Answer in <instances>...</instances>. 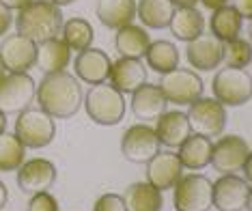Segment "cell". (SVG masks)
Wrapping results in <instances>:
<instances>
[{
  "label": "cell",
  "instance_id": "obj_1",
  "mask_svg": "<svg viewBox=\"0 0 252 211\" xmlns=\"http://www.w3.org/2000/svg\"><path fill=\"white\" fill-rule=\"evenodd\" d=\"M37 104L54 119H71L84 104L82 87L78 78L63 71L43 73L41 84L37 87Z\"/></svg>",
  "mask_w": 252,
  "mask_h": 211
},
{
  "label": "cell",
  "instance_id": "obj_2",
  "mask_svg": "<svg viewBox=\"0 0 252 211\" xmlns=\"http://www.w3.org/2000/svg\"><path fill=\"white\" fill-rule=\"evenodd\" d=\"M15 30L18 35L32 39L37 45L48 39L61 37L63 11L52 0H32L15 15Z\"/></svg>",
  "mask_w": 252,
  "mask_h": 211
},
{
  "label": "cell",
  "instance_id": "obj_3",
  "mask_svg": "<svg viewBox=\"0 0 252 211\" xmlns=\"http://www.w3.org/2000/svg\"><path fill=\"white\" fill-rule=\"evenodd\" d=\"M84 110L91 121L97 125H117L125 117V99L123 93L112 84H95L84 97Z\"/></svg>",
  "mask_w": 252,
  "mask_h": 211
},
{
  "label": "cell",
  "instance_id": "obj_4",
  "mask_svg": "<svg viewBox=\"0 0 252 211\" xmlns=\"http://www.w3.org/2000/svg\"><path fill=\"white\" fill-rule=\"evenodd\" d=\"M54 117H50L41 108H26L15 121V136L26 149H43L54 140Z\"/></svg>",
  "mask_w": 252,
  "mask_h": 211
},
{
  "label": "cell",
  "instance_id": "obj_5",
  "mask_svg": "<svg viewBox=\"0 0 252 211\" xmlns=\"http://www.w3.org/2000/svg\"><path fill=\"white\" fill-rule=\"evenodd\" d=\"M177 211H209L214 207V183L205 175H186L173 187Z\"/></svg>",
  "mask_w": 252,
  "mask_h": 211
},
{
  "label": "cell",
  "instance_id": "obj_6",
  "mask_svg": "<svg viewBox=\"0 0 252 211\" xmlns=\"http://www.w3.org/2000/svg\"><path fill=\"white\" fill-rule=\"evenodd\" d=\"M37 95V84L28 71H7L0 78V110L4 115L31 108Z\"/></svg>",
  "mask_w": 252,
  "mask_h": 211
},
{
  "label": "cell",
  "instance_id": "obj_7",
  "mask_svg": "<svg viewBox=\"0 0 252 211\" xmlns=\"http://www.w3.org/2000/svg\"><path fill=\"white\" fill-rule=\"evenodd\" d=\"M158 84L162 89L166 101L175 106H190L205 93V84L198 73L192 69H179V67L164 73Z\"/></svg>",
  "mask_w": 252,
  "mask_h": 211
},
{
  "label": "cell",
  "instance_id": "obj_8",
  "mask_svg": "<svg viewBox=\"0 0 252 211\" xmlns=\"http://www.w3.org/2000/svg\"><path fill=\"white\" fill-rule=\"evenodd\" d=\"M214 97L222 106H244L252 99V76L246 69H220L211 80Z\"/></svg>",
  "mask_w": 252,
  "mask_h": 211
},
{
  "label": "cell",
  "instance_id": "obj_9",
  "mask_svg": "<svg viewBox=\"0 0 252 211\" xmlns=\"http://www.w3.org/2000/svg\"><path fill=\"white\" fill-rule=\"evenodd\" d=\"M194 134L218 138L226 127V110L216 97H200L186 112Z\"/></svg>",
  "mask_w": 252,
  "mask_h": 211
},
{
  "label": "cell",
  "instance_id": "obj_10",
  "mask_svg": "<svg viewBox=\"0 0 252 211\" xmlns=\"http://www.w3.org/2000/svg\"><path fill=\"white\" fill-rule=\"evenodd\" d=\"M159 140L151 125L138 123L125 129L121 138V153L127 162L134 164H147L156 153H159Z\"/></svg>",
  "mask_w": 252,
  "mask_h": 211
},
{
  "label": "cell",
  "instance_id": "obj_11",
  "mask_svg": "<svg viewBox=\"0 0 252 211\" xmlns=\"http://www.w3.org/2000/svg\"><path fill=\"white\" fill-rule=\"evenodd\" d=\"M250 147L242 136H224L211 147V166L222 175H235L244 168Z\"/></svg>",
  "mask_w": 252,
  "mask_h": 211
},
{
  "label": "cell",
  "instance_id": "obj_12",
  "mask_svg": "<svg viewBox=\"0 0 252 211\" xmlns=\"http://www.w3.org/2000/svg\"><path fill=\"white\" fill-rule=\"evenodd\" d=\"M188 62L198 71H214L224 59V41L211 32H200L196 39L188 41Z\"/></svg>",
  "mask_w": 252,
  "mask_h": 211
},
{
  "label": "cell",
  "instance_id": "obj_13",
  "mask_svg": "<svg viewBox=\"0 0 252 211\" xmlns=\"http://www.w3.org/2000/svg\"><path fill=\"white\" fill-rule=\"evenodd\" d=\"M0 60L7 71H28L37 60V43L24 35H7L0 43Z\"/></svg>",
  "mask_w": 252,
  "mask_h": 211
},
{
  "label": "cell",
  "instance_id": "obj_14",
  "mask_svg": "<svg viewBox=\"0 0 252 211\" xmlns=\"http://www.w3.org/2000/svg\"><path fill=\"white\" fill-rule=\"evenodd\" d=\"M56 181V166L50 159L35 157L28 159L18 168V185L24 194H39L48 192Z\"/></svg>",
  "mask_w": 252,
  "mask_h": 211
},
{
  "label": "cell",
  "instance_id": "obj_15",
  "mask_svg": "<svg viewBox=\"0 0 252 211\" xmlns=\"http://www.w3.org/2000/svg\"><path fill=\"white\" fill-rule=\"evenodd\" d=\"M250 185L237 175H222L214 183V207L218 211H244Z\"/></svg>",
  "mask_w": 252,
  "mask_h": 211
},
{
  "label": "cell",
  "instance_id": "obj_16",
  "mask_svg": "<svg viewBox=\"0 0 252 211\" xmlns=\"http://www.w3.org/2000/svg\"><path fill=\"white\" fill-rule=\"evenodd\" d=\"M183 177L181 159L173 151H159L147 162V181L153 187L162 190H173L175 183Z\"/></svg>",
  "mask_w": 252,
  "mask_h": 211
},
{
  "label": "cell",
  "instance_id": "obj_17",
  "mask_svg": "<svg viewBox=\"0 0 252 211\" xmlns=\"http://www.w3.org/2000/svg\"><path fill=\"white\" fill-rule=\"evenodd\" d=\"M76 67V76L82 80V82L91 84H104L108 78H110V67L112 60L104 50L99 48H87L82 52H78V59L73 62Z\"/></svg>",
  "mask_w": 252,
  "mask_h": 211
},
{
  "label": "cell",
  "instance_id": "obj_18",
  "mask_svg": "<svg viewBox=\"0 0 252 211\" xmlns=\"http://www.w3.org/2000/svg\"><path fill=\"white\" fill-rule=\"evenodd\" d=\"M156 134H158L159 145L168 147V149H179L188 136L192 134L188 115L181 110H166L164 115L158 117Z\"/></svg>",
  "mask_w": 252,
  "mask_h": 211
},
{
  "label": "cell",
  "instance_id": "obj_19",
  "mask_svg": "<svg viewBox=\"0 0 252 211\" xmlns=\"http://www.w3.org/2000/svg\"><path fill=\"white\" fill-rule=\"evenodd\" d=\"M166 106L168 101H166L159 84L145 82L140 89L131 93V112L140 121H158V117L166 112Z\"/></svg>",
  "mask_w": 252,
  "mask_h": 211
},
{
  "label": "cell",
  "instance_id": "obj_20",
  "mask_svg": "<svg viewBox=\"0 0 252 211\" xmlns=\"http://www.w3.org/2000/svg\"><path fill=\"white\" fill-rule=\"evenodd\" d=\"M147 82V69L140 59H125L121 56L119 60L112 62L110 67V84L121 93H134Z\"/></svg>",
  "mask_w": 252,
  "mask_h": 211
},
{
  "label": "cell",
  "instance_id": "obj_21",
  "mask_svg": "<svg viewBox=\"0 0 252 211\" xmlns=\"http://www.w3.org/2000/svg\"><path fill=\"white\" fill-rule=\"evenodd\" d=\"M69 60H71V48L63 41L61 37L48 39V41H43V43L37 45V60H35V65L43 73H54V71L67 69Z\"/></svg>",
  "mask_w": 252,
  "mask_h": 211
},
{
  "label": "cell",
  "instance_id": "obj_22",
  "mask_svg": "<svg viewBox=\"0 0 252 211\" xmlns=\"http://www.w3.org/2000/svg\"><path fill=\"white\" fill-rule=\"evenodd\" d=\"M95 13L106 28H123L134 24L136 18V0H97Z\"/></svg>",
  "mask_w": 252,
  "mask_h": 211
},
{
  "label": "cell",
  "instance_id": "obj_23",
  "mask_svg": "<svg viewBox=\"0 0 252 211\" xmlns=\"http://www.w3.org/2000/svg\"><path fill=\"white\" fill-rule=\"evenodd\" d=\"M168 28L175 39L192 41L200 32H205V18L196 7H175Z\"/></svg>",
  "mask_w": 252,
  "mask_h": 211
},
{
  "label": "cell",
  "instance_id": "obj_24",
  "mask_svg": "<svg viewBox=\"0 0 252 211\" xmlns=\"http://www.w3.org/2000/svg\"><path fill=\"white\" fill-rule=\"evenodd\" d=\"M211 147H214V142L207 136L190 134L177 153L181 159V166L188 170H203L211 162Z\"/></svg>",
  "mask_w": 252,
  "mask_h": 211
},
{
  "label": "cell",
  "instance_id": "obj_25",
  "mask_svg": "<svg viewBox=\"0 0 252 211\" xmlns=\"http://www.w3.org/2000/svg\"><path fill=\"white\" fill-rule=\"evenodd\" d=\"M149 43H151L149 32L134 24L119 28L117 35H114V48L125 59H142L149 50Z\"/></svg>",
  "mask_w": 252,
  "mask_h": 211
},
{
  "label": "cell",
  "instance_id": "obj_26",
  "mask_svg": "<svg viewBox=\"0 0 252 211\" xmlns=\"http://www.w3.org/2000/svg\"><path fill=\"white\" fill-rule=\"evenodd\" d=\"M125 211H159L164 205L162 192L153 187L149 181L131 183L123 194Z\"/></svg>",
  "mask_w": 252,
  "mask_h": 211
},
{
  "label": "cell",
  "instance_id": "obj_27",
  "mask_svg": "<svg viewBox=\"0 0 252 211\" xmlns=\"http://www.w3.org/2000/svg\"><path fill=\"white\" fill-rule=\"evenodd\" d=\"M145 59H147L149 69L164 76V73L179 67V50L175 48V43L166 41V39H158V41L149 43Z\"/></svg>",
  "mask_w": 252,
  "mask_h": 211
},
{
  "label": "cell",
  "instance_id": "obj_28",
  "mask_svg": "<svg viewBox=\"0 0 252 211\" xmlns=\"http://www.w3.org/2000/svg\"><path fill=\"white\" fill-rule=\"evenodd\" d=\"M173 11L175 7L170 0H138L136 2V18L147 28H153V30L168 26Z\"/></svg>",
  "mask_w": 252,
  "mask_h": 211
},
{
  "label": "cell",
  "instance_id": "obj_29",
  "mask_svg": "<svg viewBox=\"0 0 252 211\" xmlns=\"http://www.w3.org/2000/svg\"><path fill=\"white\" fill-rule=\"evenodd\" d=\"M242 15L235 11V7L231 4H224V7L216 9L214 15L209 20V26H211V35H216L220 41H233V39L239 37L242 32Z\"/></svg>",
  "mask_w": 252,
  "mask_h": 211
},
{
  "label": "cell",
  "instance_id": "obj_30",
  "mask_svg": "<svg viewBox=\"0 0 252 211\" xmlns=\"http://www.w3.org/2000/svg\"><path fill=\"white\" fill-rule=\"evenodd\" d=\"M93 26L82 18H71L63 22L61 28V39L71 48V52H82V50L91 48L93 43Z\"/></svg>",
  "mask_w": 252,
  "mask_h": 211
},
{
  "label": "cell",
  "instance_id": "obj_31",
  "mask_svg": "<svg viewBox=\"0 0 252 211\" xmlns=\"http://www.w3.org/2000/svg\"><path fill=\"white\" fill-rule=\"evenodd\" d=\"M26 147L15 134H0V173L18 170L24 164Z\"/></svg>",
  "mask_w": 252,
  "mask_h": 211
},
{
  "label": "cell",
  "instance_id": "obj_32",
  "mask_svg": "<svg viewBox=\"0 0 252 211\" xmlns=\"http://www.w3.org/2000/svg\"><path fill=\"white\" fill-rule=\"evenodd\" d=\"M222 62H226V67H233V69H246L252 62V43L242 37L226 41Z\"/></svg>",
  "mask_w": 252,
  "mask_h": 211
},
{
  "label": "cell",
  "instance_id": "obj_33",
  "mask_svg": "<svg viewBox=\"0 0 252 211\" xmlns=\"http://www.w3.org/2000/svg\"><path fill=\"white\" fill-rule=\"evenodd\" d=\"M26 211H59V203L50 192H39L31 196Z\"/></svg>",
  "mask_w": 252,
  "mask_h": 211
},
{
  "label": "cell",
  "instance_id": "obj_34",
  "mask_svg": "<svg viewBox=\"0 0 252 211\" xmlns=\"http://www.w3.org/2000/svg\"><path fill=\"white\" fill-rule=\"evenodd\" d=\"M93 211H125L123 196H119V194H101L95 201Z\"/></svg>",
  "mask_w": 252,
  "mask_h": 211
},
{
  "label": "cell",
  "instance_id": "obj_35",
  "mask_svg": "<svg viewBox=\"0 0 252 211\" xmlns=\"http://www.w3.org/2000/svg\"><path fill=\"white\" fill-rule=\"evenodd\" d=\"M13 20L15 18H13V13H11V9L4 7V4L0 2V37L9 32V28H11V24H13Z\"/></svg>",
  "mask_w": 252,
  "mask_h": 211
},
{
  "label": "cell",
  "instance_id": "obj_36",
  "mask_svg": "<svg viewBox=\"0 0 252 211\" xmlns=\"http://www.w3.org/2000/svg\"><path fill=\"white\" fill-rule=\"evenodd\" d=\"M231 7H235L242 20H252V0H231Z\"/></svg>",
  "mask_w": 252,
  "mask_h": 211
},
{
  "label": "cell",
  "instance_id": "obj_37",
  "mask_svg": "<svg viewBox=\"0 0 252 211\" xmlns=\"http://www.w3.org/2000/svg\"><path fill=\"white\" fill-rule=\"evenodd\" d=\"M0 2H2L4 7H9L11 11H13V9L20 11V9H24L28 2H32V0H0Z\"/></svg>",
  "mask_w": 252,
  "mask_h": 211
},
{
  "label": "cell",
  "instance_id": "obj_38",
  "mask_svg": "<svg viewBox=\"0 0 252 211\" xmlns=\"http://www.w3.org/2000/svg\"><path fill=\"white\" fill-rule=\"evenodd\" d=\"M242 170H244V175H246V181H250V183H252V151L248 153V157H246Z\"/></svg>",
  "mask_w": 252,
  "mask_h": 211
},
{
  "label": "cell",
  "instance_id": "obj_39",
  "mask_svg": "<svg viewBox=\"0 0 252 211\" xmlns=\"http://www.w3.org/2000/svg\"><path fill=\"white\" fill-rule=\"evenodd\" d=\"M200 2L205 4L207 9H211V11H216V9H220V7H224V4L228 2V0H200Z\"/></svg>",
  "mask_w": 252,
  "mask_h": 211
},
{
  "label": "cell",
  "instance_id": "obj_40",
  "mask_svg": "<svg viewBox=\"0 0 252 211\" xmlns=\"http://www.w3.org/2000/svg\"><path fill=\"white\" fill-rule=\"evenodd\" d=\"M173 7H196L200 0H170Z\"/></svg>",
  "mask_w": 252,
  "mask_h": 211
},
{
  "label": "cell",
  "instance_id": "obj_41",
  "mask_svg": "<svg viewBox=\"0 0 252 211\" xmlns=\"http://www.w3.org/2000/svg\"><path fill=\"white\" fill-rule=\"evenodd\" d=\"M7 198H9V194H7V185L0 181V209L7 205Z\"/></svg>",
  "mask_w": 252,
  "mask_h": 211
},
{
  "label": "cell",
  "instance_id": "obj_42",
  "mask_svg": "<svg viewBox=\"0 0 252 211\" xmlns=\"http://www.w3.org/2000/svg\"><path fill=\"white\" fill-rule=\"evenodd\" d=\"M4 127H7V115H4V112L0 110V134L4 132Z\"/></svg>",
  "mask_w": 252,
  "mask_h": 211
},
{
  "label": "cell",
  "instance_id": "obj_43",
  "mask_svg": "<svg viewBox=\"0 0 252 211\" xmlns=\"http://www.w3.org/2000/svg\"><path fill=\"white\" fill-rule=\"evenodd\" d=\"M52 2L56 4V7H67V4H71L73 0H52Z\"/></svg>",
  "mask_w": 252,
  "mask_h": 211
},
{
  "label": "cell",
  "instance_id": "obj_44",
  "mask_svg": "<svg viewBox=\"0 0 252 211\" xmlns=\"http://www.w3.org/2000/svg\"><path fill=\"white\" fill-rule=\"evenodd\" d=\"M246 209L252 211V187H250V194H248V203H246Z\"/></svg>",
  "mask_w": 252,
  "mask_h": 211
},
{
  "label": "cell",
  "instance_id": "obj_45",
  "mask_svg": "<svg viewBox=\"0 0 252 211\" xmlns=\"http://www.w3.org/2000/svg\"><path fill=\"white\" fill-rule=\"evenodd\" d=\"M4 73H7V69H4V65H2V60H0V78L4 76Z\"/></svg>",
  "mask_w": 252,
  "mask_h": 211
},
{
  "label": "cell",
  "instance_id": "obj_46",
  "mask_svg": "<svg viewBox=\"0 0 252 211\" xmlns=\"http://www.w3.org/2000/svg\"><path fill=\"white\" fill-rule=\"evenodd\" d=\"M248 35H250V39H248V41L252 43V20H250V26H248Z\"/></svg>",
  "mask_w": 252,
  "mask_h": 211
}]
</instances>
